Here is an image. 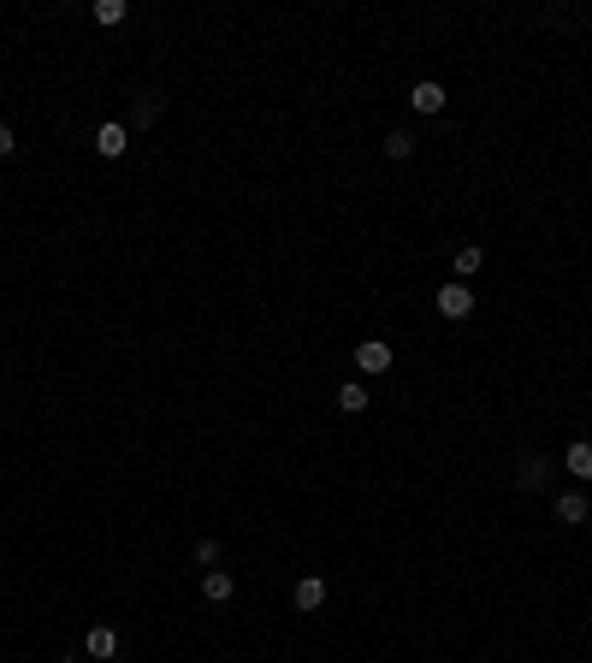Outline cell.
<instances>
[{
	"label": "cell",
	"instance_id": "3957f363",
	"mask_svg": "<svg viewBox=\"0 0 592 663\" xmlns=\"http://www.w3.org/2000/svg\"><path fill=\"white\" fill-rule=\"evenodd\" d=\"M444 101H451V95H444L438 77H421V84L409 89V107H415V113H444Z\"/></svg>",
	"mask_w": 592,
	"mask_h": 663
},
{
	"label": "cell",
	"instance_id": "2e32d148",
	"mask_svg": "<svg viewBox=\"0 0 592 663\" xmlns=\"http://www.w3.org/2000/svg\"><path fill=\"white\" fill-rule=\"evenodd\" d=\"M220 563V539H196V569H213Z\"/></svg>",
	"mask_w": 592,
	"mask_h": 663
},
{
	"label": "cell",
	"instance_id": "52a82bcc",
	"mask_svg": "<svg viewBox=\"0 0 592 663\" xmlns=\"http://www.w3.org/2000/svg\"><path fill=\"white\" fill-rule=\"evenodd\" d=\"M563 468L575 474L580 486L592 480V438H575V444H569V451H563Z\"/></svg>",
	"mask_w": 592,
	"mask_h": 663
},
{
	"label": "cell",
	"instance_id": "8fae6325",
	"mask_svg": "<svg viewBox=\"0 0 592 663\" xmlns=\"http://www.w3.org/2000/svg\"><path fill=\"white\" fill-rule=\"evenodd\" d=\"M160 107H166L160 95H137V107H130V119H125V125H130V130H148V125L160 119Z\"/></svg>",
	"mask_w": 592,
	"mask_h": 663
},
{
	"label": "cell",
	"instance_id": "6da1fadb",
	"mask_svg": "<svg viewBox=\"0 0 592 663\" xmlns=\"http://www.w3.org/2000/svg\"><path fill=\"white\" fill-rule=\"evenodd\" d=\"M125 148H130V125H125V119H107V125L95 130V155L101 160H119Z\"/></svg>",
	"mask_w": 592,
	"mask_h": 663
},
{
	"label": "cell",
	"instance_id": "ba28073f",
	"mask_svg": "<svg viewBox=\"0 0 592 663\" xmlns=\"http://www.w3.org/2000/svg\"><path fill=\"white\" fill-rule=\"evenodd\" d=\"M587 515H592L587 492H563V497H557V522H563V527H580Z\"/></svg>",
	"mask_w": 592,
	"mask_h": 663
},
{
	"label": "cell",
	"instance_id": "e0dca14e",
	"mask_svg": "<svg viewBox=\"0 0 592 663\" xmlns=\"http://www.w3.org/2000/svg\"><path fill=\"white\" fill-rule=\"evenodd\" d=\"M13 148H18V142H13V125H0V160L13 155Z\"/></svg>",
	"mask_w": 592,
	"mask_h": 663
},
{
	"label": "cell",
	"instance_id": "7c38bea8",
	"mask_svg": "<svg viewBox=\"0 0 592 663\" xmlns=\"http://www.w3.org/2000/svg\"><path fill=\"white\" fill-rule=\"evenodd\" d=\"M125 13H130L125 0H95V6H89V18H95V24H101V30H113V24H125Z\"/></svg>",
	"mask_w": 592,
	"mask_h": 663
},
{
	"label": "cell",
	"instance_id": "9a60e30c",
	"mask_svg": "<svg viewBox=\"0 0 592 663\" xmlns=\"http://www.w3.org/2000/svg\"><path fill=\"white\" fill-rule=\"evenodd\" d=\"M415 155V137L409 130H391V137H385V160H409Z\"/></svg>",
	"mask_w": 592,
	"mask_h": 663
},
{
	"label": "cell",
	"instance_id": "8992f818",
	"mask_svg": "<svg viewBox=\"0 0 592 663\" xmlns=\"http://www.w3.org/2000/svg\"><path fill=\"white\" fill-rule=\"evenodd\" d=\"M231 593H238V580H231L226 569H202V598H208V605H226Z\"/></svg>",
	"mask_w": 592,
	"mask_h": 663
},
{
	"label": "cell",
	"instance_id": "277c9868",
	"mask_svg": "<svg viewBox=\"0 0 592 663\" xmlns=\"http://www.w3.org/2000/svg\"><path fill=\"white\" fill-rule=\"evenodd\" d=\"M355 367H362V373H385V367H391V344H385V338L355 344Z\"/></svg>",
	"mask_w": 592,
	"mask_h": 663
},
{
	"label": "cell",
	"instance_id": "5b68a950",
	"mask_svg": "<svg viewBox=\"0 0 592 663\" xmlns=\"http://www.w3.org/2000/svg\"><path fill=\"white\" fill-rule=\"evenodd\" d=\"M84 651H89L95 663H113V658H119V628H107V622H101V628H89Z\"/></svg>",
	"mask_w": 592,
	"mask_h": 663
},
{
	"label": "cell",
	"instance_id": "7a4b0ae2",
	"mask_svg": "<svg viewBox=\"0 0 592 663\" xmlns=\"http://www.w3.org/2000/svg\"><path fill=\"white\" fill-rule=\"evenodd\" d=\"M438 314L444 320H468L474 314V291L468 284H438Z\"/></svg>",
	"mask_w": 592,
	"mask_h": 663
},
{
	"label": "cell",
	"instance_id": "5bb4252c",
	"mask_svg": "<svg viewBox=\"0 0 592 663\" xmlns=\"http://www.w3.org/2000/svg\"><path fill=\"white\" fill-rule=\"evenodd\" d=\"M480 267H486V249H480V243H468V249H456V273H462V279H474Z\"/></svg>",
	"mask_w": 592,
	"mask_h": 663
},
{
	"label": "cell",
	"instance_id": "9c48e42d",
	"mask_svg": "<svg viewBox=\"0 0 592 663\" xmlns=\"http://www.w3.org/2000/svg\"><path fill=\"white\" fill-rule=\"evenodd\" d=\"M291 598H296V610H320V605H326V580H320V575H302Z\"/></svg>",
	"mask_w": 592,
	"mask_h": 663
},
{
	"label": "cell",
	"instance_id": "4fadbf2b",
	"mask_svg": "<svg viewBox=\"0 0 592 663\" xmlns=\"http://www.w3.org/2000/svg\"><path fill=\"white\" fill-rule=\"evenodd\" d=\"M338 409H344V415H362V409H367V385H362V380H344V385H338Z\"/></svg>",
	"mask_w": 592,
	"mask_h": 663
},
{
	"label": "cell",
	"instance_id": "30bf717a",
	"mask_svg": "<svg viewBox=\"0 0 592 663\" xmlns=\"http://www.w3.org/2000/svg\"><path fill=\"white\" fill-rule=\"evenodd\" d=\"M545 480H551V468L539 462V456H522V462H516V486H522V492H539Z\"/></svg>",
	"mask_w": 592,
	"mask_h": 663
}]
</instances>
